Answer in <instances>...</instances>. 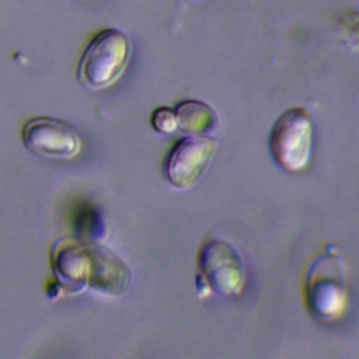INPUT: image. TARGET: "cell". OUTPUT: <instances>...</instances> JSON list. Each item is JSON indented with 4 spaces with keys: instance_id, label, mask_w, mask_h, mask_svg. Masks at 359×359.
Here are the masks:
<instances>
[{
    "instance_id": "1",
    "label": "cell",
    "mask_w": 359,
    "mask_h": 359,
    "mask_svg": "<svg viewBox=\"0 0 359 359\" xmlns=\"http://www.w3.org/2000/svg\"><path fill=\"white\" fill-rule=\"evenodd\" d=\"M129 55L128 35L118 28H105L84 49L79 62L77 79L87 88L102 90L121 77Z\"/></svg>"
},
{
    "instance_id": "2",
    "label": "cell",
    "mask_w": 359,
    "mask_h": 359,
    "mask_svg": "<svg viewBox=\"0 0 359 359\" xmlns=\"http://www.w3.org/2000/svg\"><path fill=\"white\" fill-rule=\"evenodd\" d=\"M196 265V285L201 292L233 297L244 290V262L229 241L217 237L206 238L199 248Z\"/></svg>"
},
{
    "instance_id": "3",
    "label": "cell",
    "mask_w": 359,
    "mask_h": 359,
    "mask_svg": "<svg viewBox=\"0 0 359 359\" xmlns=\"http://www.w3.org/2000/svg\"><path fill=\"white\" fill-rule=\"evenodd\" d=\"M313 135V119L307 109L292 107L282 112L269 133L273 161L289 172L304 170L311 158Z\"/></svg>"
},
{
    "instance_id": "4",
    "label": "cell",
    "mask_w": 359,
    "mask_h": 359,
    "mask_svg": "<svg viewBox=\"0 0 359 359\" xmlns=\"http://www.w3.org/2000/svg\"><path fill=\"white\" fill-rule=\"evenodd\" d=\"M304 296L311 316L331 321L341 316L346 303L344 272L339 259L324 252L313 259L306 272Z\"/></svg>"
},
{
    "instance_id": "5",
    "label": "cell",
    "mask_w": 359,
    "mask_h": 359,
    "mask_svg": "<svg viewBox=\"0 0 359 359\" xmlns=\"http://www.w3.org/2000/svg\"><path fill=\"white\" fill-rule=\"evenodd\" d=\"M216 151V142L209 136H191L180 139L164 161L167 181L180 189L194 187L208 170Z\"/></svg>"
},
{
    "instance_id": "6",
    "label": "cell",
    "mask_w": 359,
    "mask_h": 359,
    "mask_svg": "<svg viewBox=\"0 0 359 359\" xmlns=\"http://www.w3.org/2000/svg\"><path fill=\"white\" fill-rule=\"evenodd\" d=\"M21 137L29 151L48 158H72L81 146L79 135L69 123L49 116L28 119Z\"/></svg>"
},
{
    "instance_id": "7",
    "label": "cell",
    "mask_w": 359,
    "mask_h": 359,
    "mask_svg": "<svg viewBox=\"0 0 359 359\" xmlns=\"http://www.w3.org/2000/svg\"><path fill=\"white\" fill-rule=\"evenodd\" d=\"M87 285L108 296L123 294L132 280L128 265L102 245H87Z\"/></svg>"
},
{
    "instance_id": "8",
    "label": "cell",
    "mask_w": 359,
    "mask_h": 359,
    "mask_svg": "<svg viewBox=\"0 0 359 359\" xmlns=\"http://www.w3.org/2000/svg\"><path fill=\"white\" fill-rule=\"evenodd\" d=\"M52 262L55 273L69 289L80 290L87 283V245L77 244L72 240H63L55 245Z\"/></svg>"
},
{
    "instance_id": "9",
    "label": "cell",
    "mask_w": 359,
    "mask_h": 359,
    "mask_svg": "<svg viewBox=\"0 0 359 359\" xmlns=\"http://www.w3.org/2000/svg\"><path fill=\"white\" fill-rule=\"evenodd\" d=\"M178 129L191 136H209L219 128L215 109L199 100H184L174 108Z\"/></svg>"
},
{
    "instance_id": "10",
    "label": "cell",
    "mask_w": 359,
    "mask_h": 359,
    "mask_svg": "<svg viewBox=\"0 0 359 359\" xmlns=\"http://www.w3.org/2000/svg\"><path fill=\"white\" fill-rule=\"evenodd\" d=\"M150 123L156 132L163 135H170L178 129L175 111L168 107L156 108L150 116Z\"/></svg>"
}]
</instances>
